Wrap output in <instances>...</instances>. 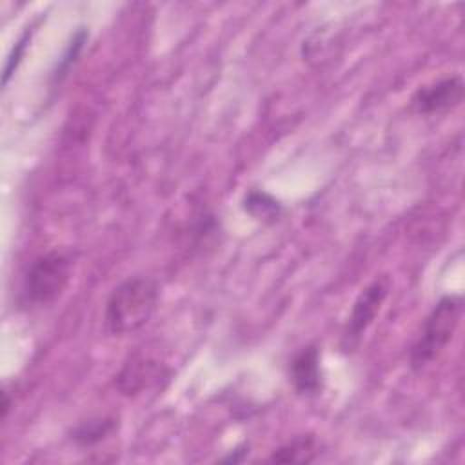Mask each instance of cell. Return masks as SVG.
I'll use <instances>...</instances> for the list:
<instances>
[{
	"label": "cell",
	"mask_w": 465,
	"mask_h": 465,
	"mask_svg": "<svg viewBox=\"0 0 465 465\" xmlns=\"http://www.w3.org/2000/svg\"><path fill=\"white\" fill-rule=\"evenodd\" d=\"M27 40H29V36H27V35H24V36L15 44V47H13L11 54L7 56V60H5V67H4V78H2V84H4V85H7L9 78H11V76H13V73L16 71V67H18V64H20L22 56H24V51H25Z\"/></svg>",
	"instance_id": "7c38bea8"
},
{
	"label": "cell",
	"mask_w": 465,
	"mask_h": 465,
	"mask_svg": "<svg viewBox=\"0 0 465 465\" xmlns=\"http://www.w3.org/2000/svg\"><path fill=\"white\" fill-rule=\"evenodd\" d=\"M463 89V78L460 74H452L420 87L412 94L411 105L420 114L443 113L461 104Z\"/></svg>",
	"instance_id": "5b68a950"
},
{
	"label": "cell",
	"mask_w": 465,
	"mask_h": 465,
	"mask_svg": "<svg viewBox=\"0 0 465 465\" xmlns=\"http://www.w3.org/2000/svg\"><path fill=\"white\" fill-rule=\"evenodd\" d=\"M87 36H89V33H87L84 27H80V29L73 35L71 42L67 44L64 54L60 56L58 64H56V69H54V73H53V76H54L56 80L64 78V76L67 74V71L76 64V60H78V56H80V53H82V49H84V44L87 42Z\"/></svg>",
	"instance_id": "8fae6325"
},
{
	"label": "cell",
	"mask_w": 465,
	"mask_h": 465,
	"mask_svg": "<svg viewBox=\"0 0 465 465\" xmlns=\"http://www.w3.org/2000/svg\"><path fill=\"white\" fill-rule=\"evenodd\" d=\"M318 441L311 434L296 436L294 440L287 441L280 449H276L271 454V461H280V463H309L316 458L318 454Z\"/></svg>",
	"instance_id": "ba28073f"
},
{
	"label": "cell",
	"mask_w": 465,
	"mask_h": 465,
	"mask_svg": "<svg viewBox=\"0 0 465 465\" xmlns=\"http://www.w3.org/2000/svg\"><path fill=\"white\" fill-rule=\"evenodd\" d=\"M116 427L114 418L100 416V418H89L85 421H80L69 430V438L80 445V447H91L105 440Z\"/></svg>",
	"instance_id": "9c48e42d"
},
{
	"label": "cell",
	"mask_w": 465,
	"mask_h": 465,
	"mask_svg": "<svg viewBox=\"0 0 465 465\" xmlns=\"http://www.w3.org/2000/svg\"><path fill=\"white\" fill-rule=\"evenodd\" d=\"M71 269V258L60 251H49L35 258L22 280V303L27 307H45L56 302L69 283Z\"/></svg>",
	"instance_id": "3957f363"
},
{
	"label": "cell",
	"mask_w": 465,
	"mask_h": 465,
	"mask_svg": "<svg viewBox=\"0 0 465 465\" xmlns=\"http://www.w3.org/2000/svg\"><path fill=\"white\" fill-rule=\"evenodd\" d=\"M158 305V285L147 276H129L120 282L105 303L104 325L111 336H125L142 329Z\"/></svg>",
	"instance_id": "6da1fadb"
},
{
	"label": "cell",
	"mask_w": 465,
	"mask_h": 465,
	"mask_svg": "<svg viewBox=\"0 0 465 465\" xmlns=\"http://www.w3.org/2000/svg\"><path fill=\"white\" fill-rule=\"evenodd\" d=\"M160 378V367L149 360H131L118 374V387L125 394H136Z\"/></svg>",
	"instance_id": "52a82bcc"
},
{
	"label": "cell",
	"mask_w": 465,
	"mask_h": 465,
	"mask_svg": "<svg viewBox=\"0 0 465 465\" xmlns=\"http://www.w3.org/2000/svg\"><path fill=\"white\" fill-rule=\"evenodd\" d=\"M243 211L247 214H251L252 218H256V220L272 223V222H276L282 216L283 207L269 193L258 191V189H251L243 196Z\"/></svg>",
	"instance_id": "30bf717a"
},
{
	"label": "cell",
	"mask_w": 465,
	"mask_h": 465,
	"mask_svg": "<svg viewBox=\"0 0 465 465\" xmlns=\"http://www.w3.org/2000/svg\"><path fill=\"white\" fill-rule=\"evenodd\" d=\"M289 380L298 394H316L322 389L320 352L314 345L300 349L289 361Z\"/></svg>",
	"instance_id": "8992f818"
},
{
	"label": "cell",
	"mask_w": 465,
	"mask_h": 465,
	"mask_svg": "<svg viewBox=\"0 0 465 465\" xmlns=\"http://www.w3.org/2000/svg\"><path fill=\"white\" fill-rule=\"evenodd\" d=\"M387 292H389V282L385 278L374 280L360 292V296L356 298V302L351 309L347 325L341 334V349L345 352L354 351L358 347L363 332L367 331V327L372 323V320L380 312Z\"/></svg>",
	"instance_id": "277c9868"
},
{
	"label": "cell",
	"mask_w": 465,
	"mask_h": 465,
	"mask_svg": "<svg viewBox=\"0 0 465 465\" xmlns=\"http://www.w3.org/2000/svg\"><path fill=\"white\" fill-rule=\"evenodd\" d=\"M247 454H249V445L243 443V445L234 447L227 456L222 458V461H225V463H240V461H243L247 458Z\"/></svg>",
	"instance_id": "4fadbf2b"
},
{
	"label": "cell",
	"mask_w": 465,
	"mask_h": 465,
	"mask_svg": "<svg viewBox=\"0 0 465 465\" xmlns=\"http://www.w3.org/2000/svg\"><path fill=\"white\" fill-rule=\"evenodd\" d=\"M461 314V300L456 294H449L440 298V302L432 307L429 316L423 322L421 334L414 341L409 361L411 369L420 372L427 365H430L449 345L454 336Z\"/></svg>",
	"instance_id": "7a4b0ae2"
}]
</instances>
